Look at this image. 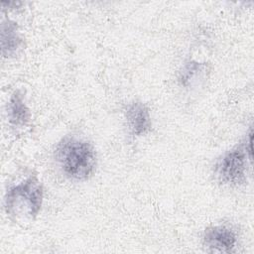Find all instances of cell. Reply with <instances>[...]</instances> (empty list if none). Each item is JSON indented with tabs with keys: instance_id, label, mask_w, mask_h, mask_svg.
<instances>
[{
	"instance_id": "6da1fadb",
	"label": "cell",
	"mask_w": 254,
	"mask_h": 254,
	"mask_svg": "<svg viewBox=\"0 0 254 254\" xmlns=\"http://www.w3.org/2000/svg\"><path fill=\"white\" fill-rule=\"evenodd\" d=\"M55 160L62 173L73 181L88 180L96 169V151L91 143L76 137H64L55 150Z\"/></svg>"
},
{
	"instance_id": "7a4b0ae2",
	"label": "cell",
	"mask_w": 254,
	"mask_h": 254,
	"mask_svg": "<svg viewBox=\"0 0 254 254\" xmlns=\"http://www.w3.org/2000/svg\"><path fill=\"white\" fill-rule=\"evenodd\" d=\"M44 198L43 186L36 177H29L10 187L5 194V209L15 220H33L39 214Z\"/></svg>"
},
{
	"instance_id": "3957f363",
	"label": "cell",
	"mask_w": 254,
	"mask_h": 254,
	"mask_svg": "<svg viewBox=\"0 0 254 254\" xmlns=\"http://www.w3.org/2000/svg\"><path fill=\"white\" fill-rule=\"evenodd\" d=\"M247 159L250 160L244 144L227 151L215 165L214 172L217 179L221 183L231 186L243 184L246 181Z\"/></svg>"
},
{
	"instance_id": "277c9868",
	"label": "cell",
	"mask_w": 254,
	"mask_h": 254,
	"mask_svg": "<svg viewBox=\"0 0 254 254\" xmlns=\"http://www.w3.org/2000/svg\"><path fill=\"white\" fill-rule=\"evenodd\" d=\"M203 244L210 252L230 253L237 245V235L226 225L209 226L203 233Z\"/></svg>"
},
{
	"instance_id": "5b68a950",
	"label": "cell",
	"mask_w": 254,
	"mask_h": 254,
	"mask_svg": "<svg viewBox=\"0 0 254 254\" xmlns=\"http://www.w3.org/2000/svg\"><path fill=\"white\" fill-rule=\"evenodd\" d=\"M125 118L129 131L134 136H143L152 127L150 111L140 101H133L126 106Z\"/></svg>"
},
{
	"instance_id": "8992f818",
	"label": "cell",
	"mask_w": 254,
	"mask_h": 254,
	"mask_svg": "<svg viewBox=\"0 0 254 254\" xmlns=\"http://www.w3.org/2000/svg\"><path fill=\"white\" fill-rule=\"evenodd\" d=\"M23 48V39L15 22L3 21L1 24V50L5 58H13Z\"/></svg>"
},
{
	"instance_id": "52a82bcc",
	"label": "cell",
	"mask_w": 254,
	"mask_h": 254,
	"mask_svg": "<svg viewBox=\"0 0 254 254\" xmlns=\"http://www.w3.org/2000/svg\"><path fill=\"white\" fill-rule=\"evenodd\" d=\"M7 115L10 124L15 128H22L28 124L31 113L20 90H15L10 96L7 104Z\"/></svg>"
},
{
	"instance_id": "ba28073f",
	"label": "cell",
	"mask_w": 254,
	"mask_h": 254,
	"mask_svg": "<svg viewBox=\"0 0 254 254\" xmlns=\"http://www.w3.org/2000/svg\"><path fill=\"white\" fill-rule=\"evenodd\" d=\"M206 69L205 64H199L197 62H189L185 64L182 71L180 72V83L182 86L190 87L197 83L198 80L202 77Z\"/></svg>"
}]
</instances>
